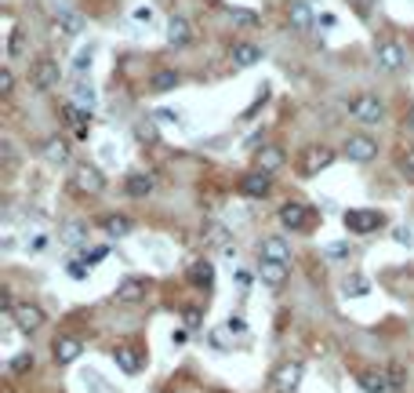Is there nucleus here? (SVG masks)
Returning <instances> with one entry per match:
<instances>
[{
  "instance_id": "nucleus-38",
  "label": "nucleus",
  "mask_w": 414,
  "mask_h": 393,
  "mask_svg": "<svg viewBox=\"0 0 414 393\" xmlns=\"http://www.w3.org/2000/svg\"><path fill=\"white\" fill-rule=\"evenodd\" d=\"M327 255H331V259H349V255H353V244H345V240H331V244H327Z\"/></svg>"
},
{
  "instance_id": "nucleus-41",
  "label": "nucleus",
  "mask_w": 414,
  "mask_h": 393,
  "mask_svg": "<svg viewBox=\"0 0 414 393\" xmlns=\"http://www.w3.org/2000/svg\"><path fill=\"white\" fill-rule=\"evenodd\" d=\"M91 55H94V48H87V51H80V55H77V66H73V70H77V77H84V73L91 70Z\"/></svg>"
},
{
  "instance_id": "nucleus-19",
  "label": "nucleus",
  "mask_w": 414,
  "mask_h": 393,
  "mask_svg": "<svg viewBox=\"0 0 414 393\" xmlns=\"http://www.w3.org/2000/svg\"><path fill=\"white\" fill-rule=\"evenodd\" d=\"M135 230V222L127 219V215H120V211H109V215H102V233L109 237V240H120V237H127Z\"/></svg>"
},
{
  "instance_id": "nucleus-16",
  "label": "nucleus",
  "mask_w": 414,
  "mask_h": 393,
  "mask_svg": "<svg viewBox=\"0 0 414 393\" xmlns=\"http://www.w3.org/2000/svg\"><path fill=\"white\" fill-rule=\"evenodd\" d=\"M146 298V281L142 277H124L116 284V302H124V306H135V302Z\"/></svg>"
},
{
  "instance_id": "nucleus-5",
  "label": "nucleus",
  "mask_w": 414,
  "mask_h": 393,
  "mask_svg": "<svg viewBox=\"0 0 414 393\" xmlns=\"http://www.w3.org/2000/svg\"><path fill=\"white\" fill-rule=\"evenodd\" d=\"M302 375H305L302 360H280V365L273 368V375H269V382H273L276 393H295L302 386Z\"/></svg>"
},
{
  "instance_id": "nucleus-28",
  "label": "nucleus",
  "mask_w": 414,
  "mask_h": 393,
  "mask_svg": "<svg viewBox=\"0 0 414 393\" xmlns=\"http://www.w3.org/2000/svg\"><path fill=\"white\" fill-rule=\"evenodd\" d=\"M58 237L66 240V244H73V248H84L87 244V226L84 222H66L58 230Z\"/></svg>"
},
{
  "instance_id": "nucleus-29",
  "label": "nucleus",
  "mask_w": 414,
  "mask_h": 393,
  "mask_svg": "<svg viewBox=\"0 0 414 393\" xmlns=\"http://www.w3.org/2000/svg\"><path fill=\"white\" fill-rule=\"evenodd\" d=\"M258 277H262V284H269V288H280V284H283V266H280V262H269V259H262V266H258Z\"/></svg>"
},
{
  "instance_id": "nucleus-12",
  "label": "nucleus",
  "mask_w": 414,
  "mask_h": 393,
  "mask_svg": "<svg viewBox=\"0 0 414 393\" xmlns=\"http://www.w3.org/2000/svg\"><path fill=\"white\" fill-rule=\"evenodd\" d=\"M240 193L244 197H251V200H262V197H269L273 193V175H266V171H247L244 178H240Z\"/></svg>"
},
{
  "instance_id": "nucleus-40",
  "label": "nucleus",
  "mask_w": 414,
  "mask_h": 393,
  "mask_svg": "<svg viewBox=\"0 0 414 393\" xmlns=\"http://www.w3.org/2000/svg\"><path fill=\"white\" fill-rule=\"evenodd\" d=\"M8 55H11V58L22 55V29H18V26L11 29V37H8Z\"/></svg>"
},
{
  "instance_id": "nucleus-46",
  "label": "nucleus",
  "mask_w": 414,
  "mask_h": 393,
  "mask_svg": "<svg viewBox=\"0 0 414 393\" xmlns=\"http://www.w3.org/2000/svg\"><path fill=\"white\" fill-rule=\"evenodd\" d=\"M226 331H233V335H244V331H247V324H244L240 317H229V321H226Z\"/></svg>"
},
{
  "instance_id": "nucleus-6",
  "label": "nucleus",
  "mask_w": 414,
  "mask_h": 393,
  "mask_svg": "<svg viewBox=\"0 0 414 393\" xmlns=\"http://www.w3.org/2000/svg\"><path fill=\"white\" fill-rule=\"evenodd\" d=\"M51 357L58 360V365H73V360L84 357V339L70 335V331H58L55 343H51Z\"/></svg>"
},
{
  "instance_id": "nucleus-17",
  "label": "nucleus",
  "mask_w": 414,
  "mask_h": 393,
  "mask_svg": "<svg viewBox=\"0 0 414 393\" xmlns=\"http://www.w3.org/2000/svg\"><path fill=\"white\" fill-rule=\"evenodd\" d=\"M258 252H262V259L280 262V266H288V262H291V244H288L283 237H266Z\"/></svg>"
},
{
  "instance_id": "nucleus-36",
  "label": "nucleus",
  "mask_w": 414,
  "mask_h": 393,
  "mask_svg": "<svg viewBox=\"0 0 414 393\" xmlns=\"http://www.w3.org/2000/svg\"><path fill=\"white\" fill-rule=\"evenodd\" d=\"M400 175L407 178V183H414V146L400 149Z\"/></svg>"
},
{
  "instance_id": "nucleus-31",
  "label": "nucleus",
  "mask_w": 414,
  "mask_h": 393,
  "mask_svg": "<svg viewBox=\"0 0 414 393\" xmlns=\"http://www.w3.org/2000/svg\"><path fill=\"white\" fill-rule=\"evenodd\" d=\"M386 375H389V386H393V393H407V368L400 365V360H389Z\"/></svg>"
},
{
  "instance_id": "nucleus-27",
  "label": "nucleus",
  "mask_w": 414,
  "mask_h": 393,
  "mask_svg": "<svg viewBox=\"0 0 414 393\" xmlns=\"http://www.w3.org/2000/svg\"><path fill=\"white\" fill-rule=\"evenodd\" d=\"M44 161L48 164H70V146L62 139H48L44 142Z\"/></svg>"
},
{
  "instance_id": "nucleus-39",
  "label": "nucleus",
  "mask_w": 414,
  "mask_h": 393,
  "mask_svg": "<svg viewBox=\"0 0 414 393\" xmlns=\"http://www.w3.org/2000/svg\"><path fill=\"white\" fill-rule=\"evenodd\" d=\"M0 92H4V99H11L15 95V73L4 66V70H0Z\"/></svg>"
},
{
  "instance_id": "nucleus-34",
  "label": "nucleus",
  "mask_w": 414,
  "mask_h": 393,
  "mask_svg": "<svg viewBox=\"0 0 414 393\" xmlns=\"http://www.w3.org/2000/svg\"><path fill=\"white\" fill-rule=\"evenodd\" d=\"M135 139H138L142 146H153L156 139H160V131H156L153 120H142V124H135Z\"/></svg>"
},
{
  "instance_id": "nucleus-15",
  "label": "nucleus",
  "mask_w": 414,
  "mask_h": 393,
  "mask_svg": "<svg viewBox=\"0 0 414 393\" xmlns=\"http://www.w3.org/2000/svg\"><path fill=\"white\" fill-rule=\"evenodd\" d=\"M229 58H233L236 70H251V66L262 63V48L251 44V41H236V44L229 48Z\"/></svg>"
},
{
  "instance_id": "nucleus-44",
  "label": "nucleus",
  "mask_w": 414,
  "mask_h": 393,
  "mask_svg": "<svg viewBox=\"0 0 414 393\" xmlns=\"http://www.w3.org/2000/svg\"><path fill=\"white\" fill-rule=\"evenodd\" d=\"M131 18H135V22H146V26H149V22H153V8H149V4H138V8L131 11Z\"/></svg>"
},
{
  "instance_id": "nucleus-18",
  "label": "nucleus",
  "mask_w": 414,
  "mask_h": 393,
  "mask_svg": "<svg viewBox=\"0 0 414 393\" xmlns=\"http://www.w3.org/2000/svg\"><path fill=\"white\" fill-rule=\"evenodd\" d=\"M62 117H66V124L73 128V135H87V128H91V113L87 109H80L77 102H62Z\"/></svg>"
},
{
  "instance_id": "nucleus-7",
  "label": "nucleus",
  "mask_w": 414,
  "mask_h": 393,
  "mask_svg": "<svg viewBox=\"0 0 414 393\" xmlns=\"http://www.w3.org/2000/svg\"><path fill=\"white\" fill-rule=\"evenodd\" d=\"M374 58H378V70H386V73H396V70H403V63H407V51L400 48V41H378V48H374Z\"/></svg>"
},
{
  "instance_id": "nucleus-4",
  "label": "nucleus",
  "mask_w": 414,
  "mask_h": 393,
  "mask_svg": "<svg viewBox=\"0 0 414 393\" xmlns=\"http://www.w3.org/2000/svg\"><path fill=\"white\" fill-rule=\"evenodd\" d=\"M331 161H334V149L331 146H305L302 157H298V175L316 178L324 168H331Z\"/></svg>"
},
{
  "instance_id": "nucleus-13",
  "label": "nucleus",
  "mask_w": 414,
  "mask_h": 393,
  "mask_svg": "<svg viewBox=\"0 0 414 393\" xmlns=\"http://www.w3.org/2000/svg\"><path fill=\"white\" fill-rule=\"evenodd\" d=\"M153 190H156V178L149 171H131L124 178V193L131 200H146V197H153Z\"/></svg>"
},
{
  "instance_id": "nucleus-9",
  "label": "nucleus",
  "mask_w": 414,
  "mask_h": 393,
  "mask_svg": "<svg viewBox=\"0 0 414 393\" xmlns=\"http://www.w3.org/2000/svg\"><path fill=\"white\" fill-rule=\"evenodd\" d=\"M29 80H33L37 92H51V87H58V80H62V70H58L55 58H37L33 70H29Z\"/></svg>"
},
{
  "instance_id": "nucleus-43",
  "label": "nucleus",
  "mask_w": 414,
  "mask_h": 393,
  "mask_svg": "<svg viewBox=\"0 0 414 393\" xmlns=\"http://www.w3.org/2000/svg\"><path fill=\"white\" fill-rule=\"evenodd\" d=\"M349 4H353V11L360 18H371V11H374V0H349Z\"/></svg>"
},
{
  "instance_id": "nucleus-11",
  "label": "nucleus",
  "mask_w": 414,
  "mask_h": 393,
  "mask_svg": "<svg viewBox=\"0 0 414 393\" xmlns=\"http://www.w3.org/2000/svg\"><path fill=\"white\" fill-rule=\"evenodd\" d=\"M309 215H312V211H309L305 204L288 200V204L280 208V226H283V230H291V233H302V230H309V222H312Z\"/></svg>"
},
{
  "instance_id": "nucleus-45",
  "label": "nucleus",
  "mask_w": 414,
  "mask_h": 393,
  "mask_svg": "<svg viewBox=\"0 0 414 393\" xmlns=\"http://www.w3.org/2000/svg\"><path fill=\"white\" fill-rule=\"evenodd\" d=\"M29 252H33V255L48 252V237H44V233H40V237H33V240H29Z\"/></svg>"
},
{
  "instance_id": "nucleus-20",
  "label": "nucleus",
  "mask_w": 414,
  "mask_h": 393,
  "mask_svg": "<svg viewBox=\"0 0 414 393\" xmlns=\"http://www.w3.org/2000/svg\"><path fill=\"white\" fill-rule=\"evenodd\" d=\"M168 37H171L175 48H189V44H193V26H189L182 15H171L168 18Z\"/></svg>"
},
{
  "instance_id": "nucleus-49",
  "label": "nucleus",
  "mask_w": 414,
  "mask_h": 393,
  "mask_svg": "<svg viewBox=\"0 0 414 393\" xmlns=\"http://www.w3.org/2000/svg\"><path fill=\"white\" fill-rule=\"evenodd\" d=\"M407 128H410V131H414V106H410V109H407Z\"/></svg>"
},
{
  "instance_id": "nucleus-3",
  "label": "nucleus",
  "mask_w": 414,
  "mask_h": 393,
  "mask_svg": "<svg viewBox=\"0 0 414 393\" xmlns=\"http://www.w3.org/2000/svg\"><path fill=\"white\" fill-rule=\"evenodd\" d=\"M349 117L360 120V124H378V120L386 117V106H381L378 95L364 92V95H353V99H349Z\"/></svg>"
},
{
  "instance_id": "nucleus-24",
  "label": "nucleus",
  "mask_w": 414,
  "mask_h": 393,
  "mask_svg": "<svg viewBox=\"0 0 414 393\" xmlns=\"http://www.w3.org/2000/svg\"><path fill=\"white\" fill-rule=\"evenodd\" d=\"M182 84V73L178 70H153V77H149V87L153 92H175V87Z\"/></svg>"
},
{
  "instance_id": "nucleus-8",
  "label": "nucleus",
  "mask_w": 414,
  "mask_h": 393,
  "mask_svg": "<svg viewBox=\"0 0 414 393\" xmlns=\"http://www.w3.org/2000/svg\"><path fill=\"white\" fill-rule=\"evenodd\" d=\"M342 154L353 161V164H367V161L378 157V142L371 135H349L345 146H342Z\"/></svg>"
},
{
  "instance_id": "nucleus-47",
  "label": "nucleus",
  "mask_w": 414,
  "mask_h": 393,
  "mask_svg": "<svg viewBox=\"0 0 414 393\" xmlns=\"http://www.w3.org/2000/svg\"><path fill=\"white\" fill-rule=\"evenodd\" d=\"M153 117H156V120H168V124H178V113H175V109H156Z\"/></svg>"
},
{
  "instance_id": "nucleus-42",
  "label": "nucleus",
  "mask_w": 414,
  "mask_h": 393,
  "mask_svg": "<svg viewBox=\"0 0 414 393\" xmlns=\"http://www.w3.org/2000/svg\"><path fill=\"white\" fill-rule=\"evenodd\" d=\"M87 274H91V262H70V277L73 281H87Z\"/></svg>"
},
{
  "instance_id": "nucleus-30",
  "label": "nucleus",
  "mask_w": 414,
  "mask_h": 393,
  "mask_svg": "<svg viewBox=\"0 0 414 393\" xmlns=\"http://www.w3.org/2000/svg\"><path fill=\"white\" fill-rule=\"evenodd\" d=\"M229 22H233V26H244V29H254V26H262V11L233 8V11H229Z\"/></svg>"
},
{
  "instance_id": "nucleus-14",
  "label": "nucleus",
  "mask_w": 414,
  "mask_h": 393,
  "mask_svg": "<svg viewBox=\"0 0 414 393\" xmlns=\"http://www.w3.org/2000/svg\"><path fill=\"white\" fill-rule=\"evenodd\" d=\"M356 386H360L364 393H393L386 368H360V372H356Z\"/></svg>"
},
{
  "instance_id": "nucleus-33",
  "label": "nucleus",
  "mask_w": 414,
  "mask_h": 393,
  "mask_svg": "<svg viewBox=\"0 0 414 393\" xmlns=\"http://www.w3.org/2000/svg\"><path fill=\"white\" fill-rule=\"evenodd\" d=\"M29 368H33V353H29V350H22V353H15V357L8 360V372H11V375H26Z\"/></svg>"
},
{
  "instance_id": "nucleus-26",
  "label": "nucleus",
  "mask_w": 414,
  "mask_h": 393,
  "mask_svg": "<svg viewBox=\"0 0 414 393\" xmlns=\"http://www.w3.org/2000/svg\"><path fill=\"white\" fill-rule=\"evenodd\" d=\"M288 18H291L295 29H312V22H316V15H312V8L305 4V0H295V4L288 8Z\"/></svg>"
},
{
  "instance_id": "nucleus-48",
  "label": "nucleus",
  "mask_w": 414,
  "mask_h": 393,
  "mask_svg": "<svg viewBox=\"0 0 414 393\" xmlns=\"http://www.w3.org/2000/svg\"><path fill=\"white\" fill-rule=\"evenodd\" d=\"M410 240H414V230H396V244H410Z\"/></svg>"
},
{
  "instance_id": "nucleus-50",
  "label": "nucleus",
  "mask_w": 414,
  "mask_h": 393,
  "mask_svg": "<svg viewBox=\"0 0 414 393\" xmlns=\"http://www.w3.org/2000/svg\"><path fill=\"white\" fill-rule=\"evenodd\" d=\"M168 393H178V389H168Z\"/></svg>"
},
{
  "instance_id": "nucleus-37",
  "label": "nucleus",
  "mask_w": 414,
  "mask_h": 393,
  "mask_svg": "<svg viewBox=\"0 0 414 393\" xmlns=\"http://www.w3.org/2000/svg\"><path fill=\"white\" fill-rule=\"evenodd\" d=\"M182 321H185V328H197L204 321V306H197V302H193V306H185L182 310Z\"/></svg>"
},
{
  "instance_id": "nucleus-35",
  "label": "nucleus",
  "mask_w": 414,
  "mask_h": 393,
  "mask_svg": "<svg viewBox=\"0 0 414 393\" xmlns=\"http://www.w3.org/2000/svg\"><path fill=\"white\" fill-rule=\"evenodd\" d=\"M73 102H77L80 109H87V113H91L94 106H99V102H94V92H91V84H87V87H84V84H77V92H73Z\"/></svg>"
},
{
  "instance_id": "nucleus-32",
  "label": "nucleus",
  "mask_w": 414,
  "mask_h": 393,
  "mask_svg": "<svg viewBox=\"0 0 414 393\" xmlns=\"http://www.w3.org/2000/svg\"><path fill=\"white\" fill-rule=\"evenodd\" d=\"M342 291L356 298V295H367V291H371V284H367V277H360V274H349V277L342 281Z\"/></svg>"
},
{
  "instance_id": "nucleus-10",
  "label": "nucleus",
  "mask_w": 414,
  "mask_h": 393,
  "mask_svg": "<svg viewBox=\"0 0 414 393\" xmlns=\"http://www.w3.org/2000/svg\"><path fill=\"white\" fill-rule=\"evenodd\" d=\"M73 186L80 190V193H102L106 190V175L94 168V164H77V171H73Z\"/></svg>"
},
{
  "instance_id": "nucleus-25",
  "label": "nucleus",
  "mask_w": 414,
  "mask_h": 393,
  "mask_svg": "<svg viewBox=\"0 0 414 393\" xmlns=\"http://www.w3.org/2000/svg\"><path fill=\"white\" fill-rule=\"evenodd\" d=\"M189 284H193V288H211L214 284V266L207 262V259H200V262H193V266H189Z\"/></svg>"
},
{
  "instance_id": "nucleus-21",
  "label": "nucleus",
  "mask_w": 414,
  "mask_h": 393,
  "mask_svg": "<svg viewBox=\"0 0 414 393\" xmlns=\"http://www.w3.org/2000/svg\"><path fill=\"white\" fill-rule=\"evenodd\" d=\"M283 161H288V154H283V146H262L258 149V171L273 175L283 168Z\"/></svg>"
},
{
  "instance_id": "nucleus-2",
  "label": "nucleus",
  "mask_w": 414,
  "mask_h": 393,
  "mask_svg": "<svg viewBox=\"0 0 414 393\" xmlns=\"http://www.w3.org/2000/svg\"><path fill=\"white\" fill-rule=\"evenodd\" d=\"M8 317H11V324H15L18 331H26V335L40 331V328H44V321H48V313L37 306V302H15V306L8 310Z\"/></svg>"
},
{
  "instance_id": "nucleus-22",
  "label": "nucleus",
  "mask_w": 414,
  "mask_h": 393,
  "mask_svg": "<svg viewBox=\"0 0 414 393\" xmlns=\"http://www.w3.org/2000/svg\"><path fill=\"white\" fill-rule=\"evenodd\" d=\"M55 26H58L66 37H80V33H84V18H80L73 8H58V11H55Z\"/></svg>"
},
{
  "instance_id": "nucleus-23",
  "label": "nucleus",
  "mask_w": 414,
  "mask_h": 393,
  "mask_svg": "<svg viewBox=\"0 0 414 393\" xmlns=\"http://www.w3.org/2000/svg\"><path fill=\"white\" fill-rule=\"evenodd\" d=\"M113 360H116V368H120L124 375H138V372H142V357H138L131 346H116V350H113Z\"/></svg>"
},
{
  "instance_id": "nucleus-1",
  "label": "nucleus",
  "mask_w": 414,
  "mask_h": 393,
  "mask_svg": "<svg viewBox=\"0 0 414 393\" xmlns=\"http://www.w3.org/2000/svg\"><path fill=\"white\" fill-rule=\"evenodd\" d=\"M349 233H374L386 226V211H374V208H349L342 215Z\"/></svg>"
}]
</instances>
